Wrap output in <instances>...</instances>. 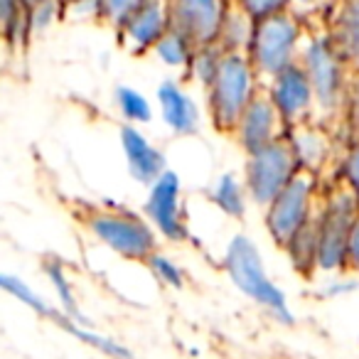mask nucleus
Wrapping results in <instances>:
<instances>
[{"instance_id":"nucleus-24","label":"nucleus","mask_w":359,"mask_h":359,"mask_svg":"<svg viewBox=\"0 0 359 359\" xmlns=\"http://www.w3.org/2000/svg\"><path fill=\"white\" fill-rule=\"evenodd\" d=\"M114 104L118 109L123 123L145 126L153 121V101L140 89L130 84H118L114 89Z\"/></svg>"},{"instance_id":"nucleus-30","label":"nucleus","mask_w":359,"mask_h":359,"mask_svg":"<svg viewBox=\"0 0 359 359\" xmlns=\"http://www.w3.org/2000/svg\"><path fill=\"white\" fill-rule=\"evenodd\" d=\"M145 0H99L96 3V20L118 30Z\"/></svg>"},{"instance_id":"nucleus-13","label":"nucleus","mask_w":359,"mask_h":359,"mask_svg":"<svg viewBox=\"0 0 359 359\" xmlns=\"http://www.w3.org/2000/svg\"><path fill=\"white\" fill-rule=\"evenodd\" d=\"M170 30L168 0H145L143 6L116 30L126 52L135 57L150 55Z\"/></svg>"},{"instance_id":"nucleus-18","label":"nucleus","mask_w":359,"mask_h":359,"mask_svg":"<svg viewBox=\"0 0 359 359\" xmlns=\"http://www.w3.org/2000/svg\"><path fill=\"white\" fill-rule=\"evenodd\" d=\"M323 197H325V192H323ZM320 224H323V200H320L318 210L310 215V219L295 231V236L285 244V249H283L290 259V266H293L303 278H313V276L318 273Z\"/></svg>"},{"instance_id":"nucleus-10","label":"nucleus","mask_w":359,"mask_h":359,"mask_svg":"<svg viewBox=\"0 0 359 359\" xmlns=\"http://www.w3.org/2000/svg\"><path fill=\"white\" fill-rule=\"evenodd\" d=\"M266 91L273 99L276 109L283 116L288 128H295V126L310 123V121L318 118L315 89L310 84L305 69L300 67V62L283 69L280 74H276L271 81H266Z\"/></svg>"},{"instance_id":"nucleus-33","label":"nucleus","mask_w":359,"mask_h":359,"mask_svg":"<svg viewBox=\"0 0 359 359\" xmlns=\"http://www.w3.org/2000/svg\"><path fill=\"white\" fill-rule=\"evenodd\" d=\"M234 3L244 8L254 20H264V18L290 11V0H234Z\"/></svg>"},{"instance_id":"nucleus-23","label":"nucleus","mask_w":359,"mask_h":359,"mask_svg":"<svg viewBox=\"0 0 359 359\" xmlns=\"http://www.w3.org/2000/svg\"><path fill=\"white\" fill-rule=\"evenodd\" d=\"M195 52H197V45L190 40V37H185L182 32H177V30L170 27V30L163 35V40L155 45L153 55L158 57L165 67L187 74L192 60H195Z\"/></svg>"},{"instance_id":"nucleus-5","label":"nucleus","mask_w":359,"mask_h":359,"mask_svg":"<svg viewBox=\"0 0 359 359\" xmlns=\"http://www.w3.org/2000/svg\"><path fill=\"white\" fill-rule=\"evenodd\" d=\"M89 234L114 251L116 256L128 261H148L150 254L158 251V231L148 222L123 207H96L84 217Z\"/></svg>"},{"instance_id":"nucleus-11","label":"nucleus","mask_w":359,"mask_h":359,"mask_svg":"<svg viewBox=\"0 0 359 359\" xmlns=\"http://www.w3.org/2000/svg\"><path fill=\"white\" fill-rule=\"evenodd\" d=\"M229 0H168L170 27L197 47L217 45Z\"/></svg>"},{"instance_id":"nucleus-1","label":"nucleus","mask_w":359,"mask_h":359,"mask_svg":"<svg viewBox=\"0 0 359 359\" xmlns=\"http://www.w3.org/2000/svg\"><path fill=\"white\" fill-rule=\"evenodd\" d=\"M222 269H224L226 278L231 280V285L239 293H244L251 303L259 305L264 313H269V318H273L283 327L295 325V315L288 303V295L269 276L264 254H261L259 244L251 236H231L224 249V256H222Z\"/></svg>"},{"instance_id":"nucleus-3","label":"nucleus","mask_w":359,"mask_h":359,"mask_svg":"<svg viewBox=\"0 0 359 359\" xmlns=\"http://www.w3.org/2000/svg\"><path fill=\"white\" fill-rule=\"evenodd\" d=\"M264 89V79L256 72L246 52H224L212 84L205 89L207 111L212 126L222 133H231L254 96Z\"/></svg>"},{"instance_id":"nucleus-2","label":"nucleus","mask_w":359,"mask_h":359,"mask_svg":"<svg viewBox=\"0 0 359 359\" xmlns=\"http://www.w3.org/2000/svg\"><path fill=\"white\" fill-rule=\"evenodd\" d=\"M300 67L305 69V74H308L310 84L315 89L320 118L344 116L354 69L339 55L334 42L330 40L327 30L305 35L303 52H300Z\"/></svg>"},{"instance_id":"nucleus-17","label":"nucleus","mask_w":359,"mask_h":359,"mask_svg":"<svg viewBox=\"0 0 359 359\" xmlns=\"http://www.w3.org/2000/svg\"><path fill=\"white\" fill-rule=\"evenodd\" d=\"M325 30L347 65L359 69V0H339L330 11Z\"/></svg>"},{"instance_id":"nucleus-35","label":"nucleus","mask_w":359,"mask_h":359,"mask_svg":"<svg viewBox=\"0 0 359 359\" xmlns=\"http://www.w3.org/2000/svg\"><path fill=\"white\" fill-rule=\"evenodd\" d=\"M339 0H290V11L300 18H310L318 15V13H327L337 6Z\"/></svg>"},{"instance_id":"nucleus-8","label":"nucleus","mask_w":359,"mask_h":359,"mask_svg":"<svg viewBox=\"0 0 359 359\" xmlns=\"http://www.w3.org/2000/svg\"><path fill=\"white\" fill-rule=\"evenodd\" d=\"M320 200H323V192L318 190V175L300 170L293 177V182L264 210L266 231L271 239L280 249H285V244L293 239L295 231L318 210Z\"/></svg>"},{"instance_id":"nucleus-12","label":"nucleus","mask_w":359,"mask_h":359,"mask_svg":"<svg viewBox=\"0 0 359 359\" xmlns=\"http://www.w3.org/2000/svg\"><path fill=\"white\" fill-rule=\"evenodd\" d=\"M285 133H288V126H285L283 116L278 114L273 99H271L269 91H266V84H264V89L254 96V101L244 109V114L239 116L234 130H231L234 140L239 143V148L244 150L246 155L276 143V140L283 138Z\"/></svg>"},{"instance_id":"nucleus-19","label":"nucleus","mask_w":359,"mask_h":359,"mask_svg":"<svg viewBox=\"0 0 359 359\" xmlns=\"http://www.w3.org/2000/svg\"><path fill=\"white\" fill-rule=\"evenodd\" d=\"M50 323L57 325V327H60L62 332L69 334V337H74L76 342H81V344H86V347H91V349H96V352H101L104 357H109V359H133V352H130V349L126 347L123 342H118V339L109 337V334L96 332V330L91 327V325L76 323V320L69 318V315H67L62 308L52 310Z\"/></svg>"},{"instance_id":"nucleus-22","label":"nucleus","mask_w":359,"mask_h":359,"mask_svg":"<svg viewBox=\"0 0 359 359\" xmlns=\"http://www.w3.org/2000/svg\"><path fill=\"white\" fill-rule=\"evenodd\" d=\"M254 27H256L254 18H251L244 8L236 6L234 0H229V8H226V15H224V22H222L217 45L224 52H249Z\"/></svg>"},{"instance_id":"nucleus-21","label":"nucleus","mask_w":359,"mask_h":359,"mask_svg":"<svg viewBox=\"0 0 359 359\" xmlns=\"http://www.w3.org/2000/svg\"><path fill=\"white\" fill-rule=\"evenodd\" d=\"M42 271H45L47 280H50L52 290H55L57 300H60V308L65 310L69 318H74L76 323L81 325H91V320L84 315L79 305V298H76V290H74V283H72L69 273H67V264L57 256H47L45 264H42ZM94 327V325H91Z\"/></svg>"},{"instance_id":"nucleus-7","label":"nucleus","mask_w":359,"mask_h":359,"mask_svg":"<svg viewBox=\"0 0 359 359\" xmlns=\"http://www.w3.org/2000/svg\"><path fill=\"white\" fill-rule=\"evenodd\" d=\"M298 172L300 163L288 140V133L276 143L266 145L256 153H249L244 165V182L251 202L266 210L293 182Z\"/></svg>"},{"instance_id":"nucleus-9","label":"nucleus","mask_w":359,"mask_h":359,"mask_svg":"<svg viewBox=\"0 0 359 359\" xmlns=\"http://www.w3.org/2000/svg\"><path fill=\"white\" fill-rule=\"evenodd\" d=\"M145 217L163 239L172 244H182L190 239L185 202H182V180L175 170H165L145 197Z\"/></svg>"},{"instance_id":"nucleus-37","label":"nucleus","mask_w":359,"mask_h":359,"mask_svg":"<svg viewBox=\"0 0 359 359\" xmlns=\"http://www.w3.org/2000/svg\"><path fill=\"white\" fill-rule=\"evenodd\" d=\"M67 8V13H89L91 18H96V3L99 0H62Z\"/></svg>"},{"instance_id":"nucleus-6","label":"nucleus","mask_w":359,"mask_h":359,"mask_svg":"<svg viewBox=\"0 0 359 359\" xmlns=\"http://www.w3.org/2000/svg\"><path fill=\"white\" fill-rule=\"evenodd\" d=\"M359 215V200L342 182H334L323 197V224H320L318 273L334 276L347 271V246L354 219Z\"/></svg>"},{"instance_id":"nucleus-15","label":"nucleus","mask_w":359,"mask_h":359,"mask_svg":"<svg viewBox=\"0 0 359 359\" xmlns=\"http://www.w3.org/2000/svg\"><path fill=\"white\" fill-rule=\"evenodd\" d=\"M160 118L168 130L180 138H190L200 130V106L177 79H163L155 91Z\"/></svg>"},{"instance_id":"nucleus-26","label":"nucleus","mask_w":359,"mask_h":359,"mask_svg":"<svg viewBox=\"0 0 359 359\" xmlns=\"http://www.w3.org/2000/svg\"><path fill=\"white\" fill-rule=\"evenodd\" d=\"M0 285H3V290H6L8 295H13L18 303H22L27 310H32L37 318L50 320L55 305L47 303V300L42 298V295L37 293L32 285H27L25 280L20 278V276H15V273H0Z\"/></svg>"},{"instance_id":"nucleus-34","label":"nucleus","mask_w":359,"mask_h":359,"mask_svg":"<svg viewBox=\"0 0 359 359\" xmlns=\"http://www.w3.org/2000/svg\"><path fill=\"white\" fill-rule=\"evenodd\" d=\"M354 290H359V280L352 278L349 271H344V273L327 276V280L323 283L320 293H323V298H347Z\"/></svg>"},{"instance_id":"nucleus-16","label":"nucleus","mask_w":359,"mask_h":359,"mask_svg":"<svg viewBox=\"0 0 359 359\" xmlns=\"http://www.w3.org/2000/svg\"><path fill=\"white\" fill-rule=\"evenodd\" d=\"M288 140L293 145L295 155H298L300 170H305V172L320 175V170L332 158V150H334L332 135L318 121L288 128Z\"/></svg>"},{"instance_id":"nucleus-14","label":"nucleus","mask_w":359,"mask_h":359,"mask_svg":"<svg viewBox=\"0 0 359 359\" xmlns=\"http://www.w3.org/2000/svg\"><path fill=\"white\" fill-rule=\"evenodd\" d=\"M118 143H121V150H123L126 168H128L130 177H133L135 182H140V185L150 187L155 180L168 170L165 153L158 145L150 143V138L140 130V126H133V123L121 126Z\"/></svg>"},{"instance_id":"nucleus-31","label":"nucleus","mask_w":359,"mask_h":359,"mask_svg":"<svg viewBox=\"0 0 359 359\" xmlns=\"http://www.w3.org/2000/svg\"><path fill=\"white\" fill-rule=\"evenodd\" d=\"M339 182L347 185L359 200V140L349 143L342 163H339Z\"/></svg>"},{"instance_id":"nucleus-38","label":"nucleus","mask_w":359,"mask_h":359,"mask_svg":"<svg viewBox=\"0 0 359 359\" xmlns=\"http://www.w3.org/2000/svg\"><path fill=\"white\" fill-rule=\"evenodd\" d=\"M25 3H27V8H30V6H35V3H40V0H25Z\"/></svg>"},{"instance_id":"nucleus-25","label":"nucleus","mask_w":359,"mask_h":359,"mask_svg":"<svg viewBox=\"0 0 359 359\" xmlns=\"http://www.w3.org/2000/svg\"><path fill=\"white\" fill-rule=\"evenodd\" d=\"M0 22H3V37L8 50H20L27 35V3L25 0H0Z\"/></svg>"},{"instance_id":"nucleus-4","label":"nucleus","mask_w":359,"mask_h":359,"mask_svg":"<svg viewBox=\"0 0 359 359\" xmlns=\"http://www.w3.org/2000/svg\"><path fill=\"white\" fill-rule=\"evenodd\" d=\"M305 35L308 32L303 27V18L295 15L293 11L256 20L254 37H251L246 55L254 62L264 84L273 79L276 74H280L283 69L298 65Z\"/></svg>"},{"instance_id":"nucleus-36","label":"nucleus","mask_w":359,"mask_h":359,"mask_svg":"<svg viewBox=\"0 0 359 359\" xmlns=\"http://www.w3.org/2000/svg\"><path fill=\"white\" fill-rule=\"evenodd\" d=\"M347 271L357 276L359 273V215L354 219L352 234H349V246H347Z\"/></svg>"},{"instance_id":"nucleus-27","label":"nucleus","mask_w":359,"mask_h":359,"mask_svg":"<svg viewBox=\"0 0 359 359\" xmlns=\"http://www.w3.org/2000/svg\"><path fill=\"white\" fill-rule=\"evenodd\" d=\"M145 269L150 271V276H153L160 285H165V288H170V290H182L187 285L185 269H182L172 256L163 254V251L150 254L148 261H145Z\"/></svg>"},{"instance_id":"nucleus-28","label":"nucleus","mask_w":359,"mask_h":359,"mask_svg":"<svg viewBox=\"0 0 359 359\" xmlns=\"http://www.w3.org/2000/svg\"><path fill=\"white\" fill-rule=\"evenodd\" d=\"M65 15H67V8L62 0H40V3L30 6L27 8V35H30V40L45 35Z\"/></svg>"},{"instance_id":"nucleus-32","label":"nucleus","mask_w":359,"mask_h":359,"mask_svg":"<svg viewBox=\"0 0 359 359\" xmlns=\"http://www.w3.org/2000/svg\"><path fill=\"white\" fill-rule=\"evenodd\" d=\"M344 126H347L349 140H359V69H354L352 84H349L347 106H344Z\"/></svg>"},{"instance_id":"nucleus-29","label":"nucleus","mask_w":359,"mask_h":359,"mask_svg":"<svg viewBox=\"0 0 359 359\" xmlns=\"http://www.w3.org/2000/svg\"><path fill=\"white\" fill-rule=\"evenodd\" d=\"M222 57H224V50H222L219 45L197 47L195 60H192L190 69H187V76H190L192 81H197L202 89H207V86L212 84V79H215L217 69H219Z\"/></svg>"},{"instance_id":"nucleus-20","label":"nucleus","mask_w":359,"mask_h":359,"mask_svg":"<svg viewBox=\"0 0 359 359\" xmlns=\"http://www.w3.org/2000/svg\"><path fill=\"white\" fill-rule=\"evenodd\" d=\"M207 200L229 219H244L251 197L244 177H239L236 172H219L207 190Z\"/></svg>"}]
</instances>
